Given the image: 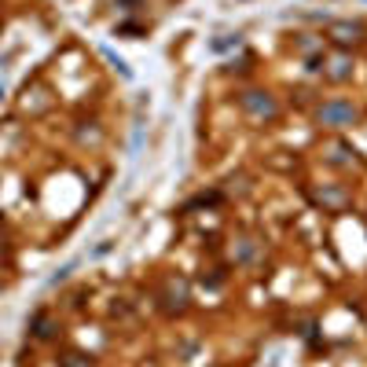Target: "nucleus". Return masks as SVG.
I'll use <instances>...</instances> for the list:
<instances>
[{
    "mask_svg": "<svg viewBox=\"0 0 367 367\" xmlns=\"http://www.w3.org/2000/svg\"><path fill=\"white\" fill-rule=\"evenodd\" d=\"M320 122L323 125H352L357 122V107L345 103V99H331V103L320 107Z\"/></svg>",
    "mask_w": 367,
    "mask_h": 367,
    "instance_id": "nucleus-1",
    "label": "nucleus"
},
{
    "mask_svg": "<svg viewBox=\"0 0 367 367\" xmlns=\"http://www.w3.org/2000/svg\"><path fill=\"white\" fill-rule=\"evenodd\" d=\"M243 107L254 117H275V99L268 96V92H257V88L243 92Z\"/></svg>",
    "mask_w": 367,
    "mask_h": 367,
    "instance_id": "nucleus-2",
    "label": "nucleus"
},
{
    "mask_svg": "<svg viewBox=\"0 0 367 367\" xmlns=\"http://www.w3.org/2000/svg\"><path fill=\"white\" fill-rule=\"evenodd\" d=\"M360 33H364V30H360L357 22H334V26H331V41L342 44V48H345V44H357Z\"/></svg>",
    "mask_w": 367,
    "mask_h": 367,
    "instance_id": "nucleus-3",
    "label": "nucleus"
},
{
    "mask_svg": "<svg viewBox=\"0 0 367 367\" xmlns=\"http://www.w3.org/2000/svg\"><path fill=\"white\" fill-rule=\"evenodd\" d=\"M184 301H188V283L184 279L169 283V309H184Z\"/></svg>",
    "mask_w": 367,
    "mask_h": 367,
    "instance_id": "nucleus-4",
    "label": "nucleus"
},
{
    "mask_svg": "<svg viewBox=\"0 0 367 367\" xmlns=\"http://www.w3.org/2000/svg\"><path fill=\"white\" fill-rule=\"evenodd\" d=\"M349 74H352V63H349L345 56H338V59L331 63V77H334V81H345Z\"/></svg>",
    "mask_w": 367,
    "mask_h": 367,
    "instance_id": "nucleus-5",
    "label": "nucleus"
},
{
    "mask_svg": "<svg viewBox=\"0 0 367 367\" xmlns=\"http://www.w3.org/2000/svg\"><path fill=\"white\" fill-rule=\"evenodd\" d=\"M320 202H323V206H334V209H338V206H345L349 199H345V191H320Z\"/></svg>",
    "mask_w": 367,
    "mask_h": 367,
    "instance_id": "nucleus-6",
    "label": "nucleus"
},
{
    "mask_svg": "<svg viewBox=\"0 0 367 367\" xmlns=\"http://www.w3.org/2000/svg\"><path fill=\"white\" fill-rule=\"evenodd\" d=\"M33 334H37V338H51V320L44 316V312L33 320Z\"/></svg>",
    "mask_w": 367,
    "mask_h": 367,
    "instance_id": "nucleus-7",
    "label": "nucleus"
},
{
    "mask_svg": "<svg viewBox=\"0 0 367 367\" xmlns=\"http://www.w3.org/2000/svg\"><path fill=\"white\" fill-rule=\"evenodd\" d=\"M63 367H92V364H85L81 357H67V360H63Z\"/></svg>",
    "mask_w": 367,
    "mask_h": 367,
    "instance_id": "nucleus-8",
    "label": "nucleus"
}]
</instances>
